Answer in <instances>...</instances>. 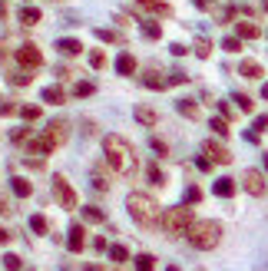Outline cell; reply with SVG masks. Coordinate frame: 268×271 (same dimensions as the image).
Listing matches in <instances>:
<instances>
[{
  "instance_id": "cell-1",
  "label": "cell",
  "mask_w": 268,
  "mask_h": 271,
  "mask_svg": "<svg viewBox=\"0 0 268 271\" xmlns=\"http://www.w3.org/2000/svg\"><path fill=\"white\" fill-rule=\"evenodd\" d=\"M103 152H106V162H110L119 175H133L136 172L133 146H129L123 136H106V139H103Z\"/></svg>"
},
{
  "instance_id": "cell-2",
  "label": "cell",
  "mask_w": 268,
  "mask_h": 271,
  "mask_svg": "<svg viewBox=\"0 0 268 271\" xmlns=\"http://www.w3.org/2000/svg\"><path fill=\"white\" fill-rule=\"evenodd\" d=\"M126 208H129V215H133V222H136L139 228L159 225V205H156L149 195H139V192H133V195L126 198Z\"/></svg>"
},
{
  "instance_id": "cell-3",
  "label": "cell",
  "mask_w": 268,
  "mask_h": 271,
  "mask_svg": "<svg viewBox=\"0 0 268 271\" xmlns=\"http://www.w3.org/2000/svg\"><path fill=\"white\" fill-rule=\"evenodd\" d=\"M219 238H222V225L219 222H192L189 228V241L195 245V248L209 251L219 245Z\"/></svg>"
},
{
  "instance_id": "cell-4",
  "label": "cell",
  "mask_w": 268,
  "mask_h": 271,
  "mask_svg": "<svg viewBox=\"0 0 268 271\" xmlns=\"http://www.w3.org/2000/svg\"><path fill=\"white\" fill-rule=\"evenodd\" d=\"M159 222H162V228H166V235H189V228H192L195 218H192V208L179 205V208H169Z\"/></svg>"
},
{
  "instance_id": "cell-5",
  "label": "cell",
  "mask_w": 268,
  "mask_h": 271,
  "mask_svg": "<svg viewBox=\"0 0 268 271\" xmlns=\"http://www.w3.org/2000/svg\"><path fill=\"white\" fill-rule=\"evenodd\" d=\"M53 195H56V202H60L63 208H77V192H73V185H70L63 175L53 179Z\"/></svg>"
},
{
  "instance_id": "cell-6",
  "label": "cell",
  "mask_w": 268,
  "mask_h": 271,
  "mask_svg": "<svg viewBox=\"0 0 268 271\" xmlns=\"http://www.w3.org/2000/svg\"><path fill=\"white\" fill-rule=\"evenodd\" d=\"M242 185H245L248 195H265V175L255 172V169H248V172L242 175Z\"/></svg>"
},
{
  "instance_id": "cell-7",
  "label": "cell",
  "mask_w": 268,
  "mask_h": 271,
  "mask_svg": "<svg viewBox=\"0 0 268 271\" xmlns=\"http://www.w3.org/2000/svg\"><path fill=\"white\" fill-rule=\"evenodd\" d=\"M17 60H20L23 66H30V70H37V66L43 63V53H40V50H37L34 43H27V46H20V50H17Z\"/></svg>"
},
{
  "instance_id": "cell-8",
  "label": "cell",
  "mask_w": 268,
  "mask_h": 271,
  "mask_svg": "<svg viewBox=\"0 0 268 271\" xmlns=\"http://www.w3.org/2000/svg\"><path fill=\"white\" fill-rule=\"evenodd\" d=\"M202 149L212 155V162H232V155H229V149H225L222 142H215V139H205L202 142Z\"/></svg>"
},
{
  "instance_id": "cell-9",
  "label": "cell",
  "mask_w": 268,
  "mask_h": 271,
  "mask_svg": "<svg viewBox=\"0 0 268 271\" xmlns=\"http://www.w3.org/2000/svg\"><path fill=\"white\" fill-rule=\"evenodd\" d=\"M27 149H30V155H46V152H53V149H56V142L43 132V136H40V139H34Z\"/></svg>"
},
{
  "instance_id": "cell-10",
  "label": "cell",
  "mask_w": 268,
  "mask_h": 271,
  "mask_svg": "<svg viewBox=\"0 0 268 271\" xmlns=\"http://www.w3.org/2000/svg\"><path fill=\"white\" fill-rule=\"evenodd\" d=\"M83 245H86V232H83V225H73L70 228V238H67V248L70 251H83Z\"/></svg>"
},
{
  "instance_id": "cell-11",
  "label": "cell",
  "mask_w": 268,
  "mask_h": 271,
  "mask_svg": "<svg viewBox=\"0 0 268 271\" xmlns=\"http://www.w3.org/2000/svg\"><path fill=\"white\" fill-rule=\"evenodd\" d=\"M10 189H13V195H17V198H30V195H34V185L27 182V179H20V175L10 182Z\"/></svg>"
},
{
  "instance_id": "cell-12",
  "label": "cell",
  "mask_w": 268,
  "mask_h": 271,
  "mask_svg": "<svg viewBox=\"0 0 268 271\" xmlns=\"http://www.w3.org/2000/svg\"><path fill=\"white\" fill-rule=\"evenodd\" d=\"M212 192L219 198H232L235 195V182H232V179H219V182L212 185Z\"/></svg>"
},
{
  "instance_id": "cell-13",
  "label": "cell",
  "mask_w": 268,
  "mask_h": 271,
  "mask_svg": "<svg viewBox=\"0 0 268 271\" xmlns=\"http://www.w3.org/2000/svg\"><path fill=\"white\" fill-rule=\"evenodd\" d=\"M176 109L186 116V119H199V106H195V99H179Z\"/></svg>"
},
{
  "instance_id": "cell-14",
  "label": "cell",
  "mask_w": 268,
  "mask_h": 271,
  "mask_svg": "<svg viewBox=\"0 0 268 271\" xmlns=\"http://www.w3.org/2000/svg\"><path fill=\"white\" fill-rule=\"evenodd\" d=\"M116 70H119L123 76H133V73H136V60H133L129 53H119V60H116Z\"/></svg>"
},
{
  "instance_id": "cell-15",
  "label": "cell",
  "mask_w": 268,
  "mask_h": 271,
  "mask_svg": "<svg viewBox=\"0 0 268 271\" xmlns=\"http://www.w3.org/2000/svg\"><path fill=\"white\" fill-rule=\"evenodd\" d=\"M136 119L143 122V126H156V109H149V106H136Z\"/></svg>"
},
{
  "instance_id": "cell-16",
  "label": "cell",
  "mask_w": 268,
  "mask_h": 271,
  "mask_svg": "<svg viewBox=\"0 0 268 271\" xmlns=\"http://www.w3.org/2000/svg\"><path fill=\"white\" fill-rule=\"evenodd\" d=\"M46 136H50V139H53L56 146H60V142L67 139V122H60V119H56V122H50V129H46Z\"/></svg>"
},
{
  "instance_id": "cell-17",
  "label": "cell",
  "mask_w": 268,
  "mask_h": 271,
  "mask_svg": "<svg viewBox=\"0 0 268 271\" xmlns=\"http://www.w3.org/2000/svg\"><path fill=\"white\" fill-rule=\"evenodd\" d=\"M56 50H60L63 56H77L83 46H79V40H56Z\"/></svg>"
},
{
  "instance_id": "cell-18",
  "label": "cell",
  "mask_w": 268,
  "mask_h": 271,
  "mask_svg": "<svg viewBox=\"0 0 268 271\" xmlns=\"http://www.w3.org/2000/svg\"><path fill=\"white\" fill-rule=\"evenodd\" d=\"M40 96H43V103H53V106H60V103L67 99V96H63V89H60V86H46L43 93H40Z\"/></svg>"
},
{
  "instance_id": "cell-19",
  "label": "cell",
  "mask_w": 268,
  "mask_h": 271,
  "mask_svg": "<svg viewBox=\"0 0 268 271\" xmlns=\"http://www.w3.org/2000/svg\"><path fill=\"white\" fill-rule=\"evenodd\" d=\"M20 23H27V27L40 23V10H37V7H23L20 10Z\"/></svg>"
},
{
  "instance_id": "cell-20",
  "label": "cell",
  "mask_w": 268,
  "mask_h": 271,
  "mask_svg": "<svg viewBox=\"0 0 268 271\" xmlns=\"http://www.w3.org/2000/svg\"><path fill=\"white\" fill-rule=\"evenodd\" d=\"M106 251H110V258L116 261V265H123V261L129 258V251H126L123 245H110V248H106Z\"/></svg>"
},
{
  "instance_id": "cell-21",
  "label": "cell",
  "mask_w": 268,
  "mask_h": 271,
  "mask_svg": "<svg viewBox=\"0 0 268 271\" xmlns=\"http://www.w3.org/2000/svg\"><path fill=\"white\" fill-rule=\"evenodd\" d=\"M238 70H242V73H245L248 79H258V76H262V66H258V63H252V60H245V63L238 66Z\"/></svg>"
},
{
  "instance_id": "cell-22",
  "label": "cell",
  "mask_w": 268,
  "mask_h": 271,
  "mask_svg": "<svg viewBox=\"0 0 268 271\" xmlns=\"http://www.w3.org/2000/svg\"><path fill=\"white\" fill-rule=\"evenodd\" d=\"M258 33H262V30H258L255 23H238V37H245V40H255Z\"/></svg>"
},
{
  "instance_id": "cell-23",
  "label": "cell",
  "mask_w": 268,
  "mask_h": 271,
  "mask_svg": "<svg viewBox=\"0 0 268 271\" xmlns=\"http://www.w3.org/2000/svg\"><path fill=\"white\" fill-rule=\"evenodd\" d=\"M156 268V258H153V255H139V258H136V271H153Z\"/></svg>"
},
{
  "instance_id": "cell-24",
  "label": "cell",
  "mask_w": 268,
  "mask_h": 271,
  "mask_svg": "<svg viewBox=\"0 0 268 271\" xmlns=\"http://www.w3.org/2000/svg\"><path fill=\"white\" fill-rule=\"evenodd\" d=\"M143 33L149 37V40H159V37H162V30H159V23H153V20H146V23H143Z\"/></svg>"
},
{
  "instance_id": "cell-25",
  "label": "cell",
  "mask_w": 268,
  "mask_h": 271,
  "mask_svg": "<svg viewBox=\"0 0 268 271\" xmlns=\"http://www.w3.org/2000/svg\"><path fill=\"white\" fill-rule=\"evenodd\" d=\"M83 218L96 225V222H103V212H100V208H93V205H86V208H83Z\"/></svg>"
},
{
  "instance_id": "cell-26",
  "label": "cell",
  "mask_w": 268,
  "mask_h": 271,
  "mask_svg": "<svg viewBox=\"0 0 268 271\" xmlns=\"http://www.w3.org/2000/svg\"><path fill=\"white\" fill-rule=\"evenodd\" d=\"M30 228H34L37 235H43L46 232V218L43 215H30Z\"/></svg>"
},
{
  "instance_id": "cell-27",
  "label": "cell",
  "mask_w": 268,
  "mask_h": 271,
  "mask_svg": "<svg viewBox=\"0 0 268 271\" xmlns=\"http://www.w3.org/2000/svg\"><path fill=\"white\" fill-rule=\"evenodd\" d=\"M199 198H202V189H199V185H189V189H186V205L199 202Z\"/></svg>"
},
{
  "instance_id": "cell-28",
  "label": "cell",
  "mask_w": 268,
  "mask_h": 271,
  "mask_svg": "<svg viewBox=\"0 0 268 271\" xmlns=\"http://www.w3.org/2000/svg\"><path fill=\"white\" fill-rule=\"evenodd\" d=\"M146 175H149V179H153L156 185H162V172H159V165H156V162H149V165H146Z\"/></svg>"
},
{
  "instance_id": "cell-29",
  "label": "cell",
  "mask_w": 268,
  "mask_h": 271,
  "mask_svg": "<svg viewBox=\"0 0 268 271\" xmlns=\"http://www.w3.org/2000/svg\"><path fill=\"white\" fill-rule=\"evenodd\" d=\"M23 119H40V106H20Z\"/></svg>"
},
{
  "instance_id": "cell-30",
  "label": "cell",
  "mask_w": 268,
  "mask_h": 271,
  "mask_svg": "<svg viewBox=\"0 0 268 271\" xmlns=\"http://www.w3.org/2000/svg\"><path fill=\"white\" fill-rule=\"evenodd\" d=\"M3 268L7 271H20V258H17V255H3Z\"/></svg>"
},
{
  "instance_id": "cell-31",
  "label": "cell",
  "mask_w": 268,
  "mask_h": 271,
  "mask_svg": "<svg viewBox=\"0 0 268 271\" xmlns=\"http://www.w3.org/2000/svg\"><path fill=\"white\" fill-rule=\"evenodd\" d=\"M209 126H212V129L219 132V136H229V122H225V119H212Z\"/></svg>"
},
{
  "instance_id": "cell-32",
  "label": "cell",
  "mask_w": 268,
  "mask_h": 271,
  "mask_svg": "<svg viewBox=\"0 0 268 271\" xmlns=\"http://www.w3.org/2000/svg\"><path fill=\"white\" fill-rule=\"evenodd\" d=\"M143 83H146V86H153V89H162V86H169L166 79H156V76H143Z\"/></svg>"
},
{
  "instance_id": "cell-33",
  "label": "cell",
  "mask_w": 268,
  "mask_h": 271,
  "mask_svg": "<svg viewBox=\"0 0 268 271\" xmlns=\"http://www.w3.org/2000/svg\"><path fill=\"white\" fill-rule=\"evenodd\" d=\"M73 93H77V96H89V93H93V83H77Z\"/></svg>"
},
{
  "instance_id": "cell-34",
  "label": "cell",
  "mask_w": 268,
  "mask_h": 271,
  "mask_svg": "<svg viewBox=\"0 0 268 271\" xmlns=\"http://www.w3.org/2000/svg\"><path fill=\"white\" fill-rule=\"evenodd\" d=\"M235 103H238V109H242V113H248V109H252V99H248V96H242V93L235 96Z\"/></svg>"
},
{
  "instance_id": "cell-35",
  "label": "cell",
  "mask_w": 268,
  "mask_h": 271,
  "mask_svg": "<svg viewBox=\"0 0 268 271\" xmlns=\"http://www.w3.org/2000/svg\"><path fill=\"white\" fill-rule=\"evenodd\" d=\"M89 63H93V66H96V70H100V66L106 63V56H103L100 50H96V53H89Z\"/></svg>"
},
{
  "instance_id": "cell-36",
  "label": "cell",
  "mask_w": 268,
  "mask_h": 271,
  "mask_svg": "<svg viewBox=\"0 0 268 271\" xmlns=\"http://www.w3.org/2000/svg\"><path fill=\"white\" fill-rule=\"evenodd\" d=\"M222 50H229V53H235V50H238V40H235V37H225Z\"/></svg>"
},
{
  "instance_id": "cell-37",
  "label": "cell",
  "mask_w": 268,
  "mask_h": 271,
  "mask_svg": "<svg viewBox=\"0 0 268 271\" xmlns=\"http://www.w3.org/2000/svg\"><path fill=\"white\" fill-rule=\"evenodd\" d=\"M149 146H153V149H156L159 155H166V152H169V149H166V142H162V139H149Z\"/></svg>"
},
{
  "instance_id": "cell-38",
  "label": "cell",
  "mask_w": 268,
  "mask_h": 271,
  "mask_svg": "<svg viewBox=\"0 0 268 271\" xmlns=\"http://www.w3.org/2000/svg\"><path fill=\"white\" fill-rule=\"evenodd\" d=\"M195 53H199V56H209V40H199V43H195Z\"/></svg>"
},
{
  "instance_id": "cell-39",
  "label": "cell",
  "mask_w": 268,
  "mask_h": 271,
  "mask_svg": "<svg viewBox=\"0 0 268 271\" xmlns=\"http://www.w3.org/2000/svg\"><path fill=\"white\" fill-rule=\"evenodd\" d=\"M195 165H199L202 172H209V169H212V159H202V155H199V159H195Z\"/></svg>"
},
{
  "instance_id": "cell-40",
  "label": "cell",
  "mask_w": 268,
  "mask_h": 271,
  "mask_svg": "<svg viewBox=\"0 0 268 271\" xmlns=\"http://www.w3.org/2000/svg\"><path fill=\"white\" fill-rule=\"evenodd\" d=\"M143 3H149V7H156L159 13H169V7H166V3H159V0H143Z\"/></svg>"
},
{
  "instance_id": "cell-41",
  "label": "cell",
  "mask_w": 268,
  "mask_h": 271,
  "mask_svg": "<svg viewBox=\"0 0 268 271\" xmlns=\"http://www.w3.org/2000/svg\"><path fill=\"white\" fill-rule=\"evenodd\" d=\"M96 37H100V40H106V43H110V40H116V33H113V30H96Z\"/></svg>"
},
{
  "instance_id": "cell-42",
  "label": "cell",
  "mask_w": 268,
  "mask_h": 271,
  "mask_svg": "<svg viewBox=\"0 0 268 271\" xmlns=\"http://www.w3.org/2000/svg\"><path fill=\"white\" fill-rule=\"evenodd\" d=\"M265 126H268V116H258V119H255V126H252V129L258 132V129H265Z\"/></svg>"
},
{
  "instance_id": "cell-43",
  "label": "cell",
  "mask_w": 268,
  "mask_h": 271,
  "mask_svg": "<svg viewBox=\"0 0 268 271\" xmlns=\"http://www.w3.org/2000/svg\"><path fill=\"white\" fill-rule=\"evenodd\" d=\"M27 132H30V129H13V142H23V139H27Z\"/></svg>"
},
{
  "instance_id": "cell-44",
  "label": "cell",
  "mask_w": 268,
  "mask_h": 271,
  "mask_svg": "<svg viewBox=\"0 0 268 271\" xmlns=\"http://www.w3.org/2000/svg\"><path fill=\"white\" fill-rule=\"evenodd\" d=\"M93 248H96V251H106L110 245H106V238H96V241H93Z\"/></svg>"
},
{
  "instance_id": "cell-45",
  "label": "cell",
  "mask_w": 268,
  "mask_h": 271,
  "mask_svg": "<svg viewBox=\"0 0 268 271\" xmlns=\"http://www.w3.org/2000/svg\"><path fill=\"white\" fill-rule=\"evenodd\" d=\"M0 113H13V106H10V99H0Z\"/></svg>"
},
{
  "instance_id": "cell-46",
  "label": "cell",
  "mask_w": 268,
  "mask_h": 271,
  "mask_svg": "<svg viewBox=\"0 0 268 271\" xmlns=\"http://www.w3.org/2000/svg\"><path fill=\"white\" fill-rule=\"evenodd\" d=\"M7 241H10V232H3V228H0V245H7Z\"/></svg>"
},
{
  "instance_id": "cell-47",
  "label": "cell",
  "mask_w": 268,
  "mask_h": 271,
  "mask_svg": "<svg viewBox=\"0 0 268 271\" xmlns=\"http://www.w3.org/2000/svg\"><path fill=\"white\" fill-rule=\"evenodd\" d=\"M10 208H7V198H0V215H7Z\"/></svg>"
},
{
  "instance_id": "cell-48",
  "label": "cell",
  "mask_w": 268,
  "mask_h": 271,
  "mask_svg": "<svg viewBox=\"0 0 268 271\" xmlns=\"http://www.w3.org/2000/svg\"><path fill=\"white\" fill-rule=\"evenodd\" d=\"M86 271H103V268H100V265H86Z\"/></svg>"
},
{
  "instance_id": "cell-49",
  "label": "cell",
  "mask_w": 268,
  "mask_h": 271,
  "mask_svg": "<svg viewBox=\"0 0 268 271\" xmlns=\"http://www.w3.org/2000/svg\"><path fill=\"white\" fill-rule=\"evenodd\" d=\"M262 96H265V99H268V83H265V86H262Z\"/></svg>"
},
{
  "instance_id": "cell-50",
  "label": "cell",
  "mask_w": 268,
  "mask_h": 271,
  "mask_svg": "<svg viewBox=\"0 0 268 271\" xmlns=\"http://www.w3.org/2000/svg\"><path fill=\"white\" fill-rule=\"evenodd\" d=\"M169 271H182V268H179V265H169Z\"/></svg>"
},
{
  "instance_id": "cell-51",
  "label": "cell",
  "mask_w": 268,
  "mask_h": 271,
  "mask_svg": "<svg viewBox=\"0 0 268 271\" xmlns=\"http://www.w3.org/2000/svg\"><path fill=\"white\" fill-rule=\"evenodd\" d=\"M262 159H265V169H268V152H265V155H262Z\"/></svg>"
}]
</instances>
